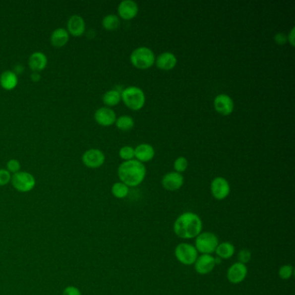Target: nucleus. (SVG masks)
<instances>
[{
  "label": "nucleus",
  "mask_w": 295,
  "mask_h": 295,
  "mask_svg": "<svg viewBox=\"0 0 295 295\" xmlns=\"http://www.w3.org/2000/svg\"><path fill=\"white\" fill-rule=\"evenodd\" d=\"M203 231V222L197 214L187 211L181 214L173 224V231L182 239H193Z\"/></svg>",
  "instance_id": "1"
},
{
  "label": "nucleus",
  "mask_w": 295,
  "mask_h": 295,
  "mask_svg": "<svg viewBox=\"0 0 295 295\" xmlns=\"http://www.w3.org/2000/svg\"><path fill=\"white\" fill-rule=\"evenodd\" d=\"M120 95L121 100L128 109L138 111L145 105L146 95L141 88L131 86L125 88Z\"/></svg>",
  "instance_id": "3"
},
{
  "label": "nucleus",
  "mask_w": 295,
  "mask_h": 295,
  "mask_svg": "<svg viewBox=\"0 0 295 295\" xmlns=\"http://www.w3.org/2000/svg\"><path fill=\"white\" fill-rule=\"evenodd\" d=\"M174 254L177 261L181 264L190 266L194 264L198 257V252L195 246L187 242H182L177 245Z\"/></svg>",
  "instance_id": "6"
},
{
  "label": "nucleus",
  "mask_w": 295,
  "mask_h": 295,
  "mask_svg": "<svg viewBox=\"0 0 295 295\" xmlns=\"http://www.w3.org/2000/svg\"><path fill=\"white\" fill-rule=\"evenodd\" d=\"M177 62V60L176 56L172 52L161 53L155 60L157 67L160 69L166 70V71L172 70L175 68Z\"/></svg>",
  "instance_id": "17"
},
{
  "label": "nucleus",
  "mask_w": 295,
  "mask_h": 295,
  "mask_svg": "<svg viewBox=\"0 0 295 295\" xmlns=\"http://www.w3.org/2000/svg\"><path fill=\"white\" fill-rule=\"evenodd\" d=\"M215 253L217 254V257L220 259H230L235 254L234 245L229 241L221 242L217 246Z\"/></svg>",
  "instance_id": "22"
},
{
  "label": "nucleus",
  "mask_w": 295,
  "mask_h": 295,
  "mask_svg": "<svg viewBox=\"0 0 295 295\" xmlns=\"http://www.w3.org/2000/svg\"><path fill=\"white\" fill-rule=\"evenodd\" d=\"M214 107L216 111L222 116H230L234 110V102L229 95L221 94L214 100Z\"/></svg>",
  "instance_id": "12"
},
{
  "label": "nucleus",
  "mask_w": 295,
  "mask_h": 295,
  "mask_svg": "<svg viewBox=\"0 0 295 295\" xmlns=\"http://www.w3.org/2000/svg\"><path fill=\"white\" fill-rule=\"evenodd\" d=\"M85 21L79 15H73L68 21L67 28H68V34L72 35L73 37H81L85 31Z\"/></svg>",
  "instance_id": "16"
},
{
  "label": "nucleus",
  "mask_w": 295,
  "mask_h": 295,
  "mask_svg": "<svg viewBox=\"0 0 295 295\" xmlns=\"http://www.w3.org/2000/svg\"><path fill=\"white\" fill-rule=\"evenodd\" d=\"M119 155L120 159L125 161L132 160L134 158V148H132V146H123L119 149Z\"/></svg>",
  "instance_id": "27"
},
{
  "label": "nucleus",
  "mask_w": 295,
  "mask_h": 295,
  "mask_svg": "<svg viewBox=\"0 0 295 295\" xmlns=\"http://www.w3.org/2000/svg\"><path fill=\"white\" fill-rule=\"evenodd\" d=\"M129 193V187L122 182L114 183L112 186V194L114 197L119 199H122L127 197Z\"/></svg>",
  "instance_id": "26"
},
{
  "label": "nucleus",
  "mask_w": 295,
  "mask_h": 295,
  "mask_svg": "<svg viewBox=\"0 0 295 295\" xmlns=\"http://www.w3.org/2000/svg\"><path fill=\"white\" fill-rule=\"evenodd\" d=\"M188 167V161L184 157H178L174 162V169L177 173H183Z\"/></svg>",
  "instance_id": "29"
},
{
  "label": "nucleus",
  "mask_w": 295,
  "mask_h": 295,
  "mask_svg": "<svg viewBox=\"0 0 295 295\" xmlns=\"http://www.w3.org/2000/svg\"><path fill=\"white\" fill-rule=\"evenodd\" d=\"M48 59L45 54L42 52H34L29 58V67L33 72L44 70L47 66Z\"/></svg>",
  "instance_id": "19"
},
{
  "label": "nucleus",
  "mask_w": 295,
  "mask_h": 295,
  "mask_svg": "<svg viewBox=\"0 0 295 295\" xmlns=\"http://www.w3.org/2000/svg\"><path fill=\"white\" fill-rule=\"evenodd\" d=\"M82 163L92 169L102 167L105 162V155L101 150L90 149L86 151L82 158Z\"/></svg>",
  "instance_id": "9"
},
{
  "label": "nucleus",
  "mask_w": 295,
  "mask_h": 295,
  "mask_svg": "<svg viewBox=\"0 0 295 295\" xmlns=\"http://www.w3.org/2000/svg\"><path fill=\"white\" fill-rule=\"evenodd\" d=\"M154 156L155 150L150 144H140L139 146H136L134 149V157L137 159L136 160L141 163L151 161Z\"/></svg>",
  "instance_id": "18"
},
{
  "label": "nucleus",
  "mask_w": 295,
  "mask_h": 295,
  "mask_svg": "<svg viewBox=\"0 0 295 295\" xmlns=\"http://www.w3.org/2000/svg\"><path fill=\"white\" fill-rule=\"evenodd\" d=\"M216 265V260L212 254H201L195 261L194 268L197 274L205 275L212 272Z\"/></svg>",
  "instance_id": "10"
},
{
  "label": "nucleus",
  "mask_w": 295,
  "mask_h": 295,
  "mask_svg": "<svg viewBox=\"0 0 295 295\" xmlns=\"http://www.w3.org/2000/svg\"><path fill=\"white\" fill-rule=\"evenodd\" d=\"M116 125L117 128L119 129L120 131L126 132L134 126V120L131 116H119V118L116 119Z\"/></svg>",
  "instance_id": "25"
},
{
  "label": "nucleus",
  "mask_w": 295,
  "mask_h": 295,
  "mask_svg": "<svg viewBox=\"0 0 295 295\" xmlns=\"http://www.w3.org/2000/svg\"><path fill=\"white\" fill-rule=\"evenodd\" d=\"M11 183L16 190L20 192H28L36 185V180L31 173L18 172L11 177Z\"/></svg>",
  "instance_id": "7"
},
{
  "label": "nucleus",
  "mask_w": 295,
  "mask_h": 295,
  "mask_svg": "<svg viewBox=\"0 0 295 295\" xmlns=\"http://www.w3.org/2000/svg\"><path fill=\"white\" fill-rule=\"evenodd\" d=\"M275 42L279 45H284L288 43V36L284 33H277L275 36Z\"/></svg>",
  "instance_id": "33"
},
{
  "label": "nucleus",
  "mask_w": 295,
  "mask_h": 295,
  "mask_svg": "<svg viewBox=\"0 0 295 295\" xmlns=\"http://www.w3.org/2000/svg\"><path fill=\"white\" fill-rule=\"evenodd\" d=\"M248 275V268L246 265L236 262L231 265L227 271V278L232 284H239L243 282Z\"/></svg>",
  "instance_id": "11"
},
{
  "label": "nucleus",
  "mask_w": 295,
  "mask_h": 295,
  "mask_svg": "<svg viewBox=\"0 0 295 295\" xmlns=\"http://www.w3.org/2000/svg\"><path fill=\"white\" fill-rule=\"evenodd\" d=\"M139 11L138 4L132 0H124L118 6L119 17L124 20H131L137 16Z\"/></svg>",
  "instance_id": "15"
},
{
  "label": "nucleus",
  "mask_w": 295,
  "mask_h": 295,
  "mask_svg": "<svg viewBox=\"0 0 295 295\" xmlns=\"http://www.w3.org/2000/svg\"><path fill=\"white\" fill-rule=\"evenodd\" d=\"M103 103L108 107H115L119 104L121 101V95L117 90H109L106 92L102 97Z\"/></svg>",
  "instance_id": "23"
},
{
  "label": "nucleus",
  "mask_w": 295,
  "mask_h": 295,
  "mask_svg": "<svg viewBox=\"0 0 295 295\" xmlns=\"http://www.w3.org/2000/svg\"><path fill=\"white\" fill-rule=\"evenodd\" d=\"M293 274H294V268L292 265H283L279 269V276L282 280H289L292 277Z\"/></svg>",
  "instance_id": "28"
},
{
  "label": "nucleus",
  "mask_w": 295,
  "mask_h": 295,
  "mask_svg": "<svg viewBox=\"0 0 295 295\" xmlns=\"http://www.w3.org/2000/svg\"><path fill=\"white\" fill-rule=\"evenodd\" d=\"M31 80H32V82H38L39 81H40L41 76H40V75H39V73H38V72H33V73L31 74Z\"/></svg>",
  "instance_id": "36"
},
{
  "label": "nucleus",
  "mask_w": 295,
  "mask_h": 295,
  "mask_svg": "<svg viewBox=\"0 0 295 295\" xmlns=\"http://www.w3.org/2000/svg\"><path fill=\"white\" fill-rule=\"evenodd\" d=\"M146 175V167L138 160L124 161L118 168V176L120 182L128 187L139 185L145 179Z\"/></svg>",
  "instance_id": "2"
},
{
  "label": "nucleus",
  "mask_w": 295,
  "mask_h": 295,
  "mask_svg": "<svg viewBox=\"0 0 295 295\" xmlns=\"http://www.w3.org/2000/svg\"><path fill=\"white\" fill-rule=\"evenodd\" d=\"M11 179L10 173L7 170L0 169V186H3Z\"/></svg>",
  "instance_id": "32"
},
{
  "label": "nucleus",
  "mask_w": 295,
  "mask_h": 295,
  "mask_svg": "<svg viewBox=\"0 0 295 295\" xmlns=\"http://www.w3.org/2000/svg\"><path fill=\"white\" fill-rule=\"evenodd\" d=\"M219 244V240L212 232H201L195 238V248L201 254H212Z\"/></svg>",
  "instance_id": "5"
},
{
  "label": "nucleus",
  "mask_w": 295,
  "mask_h": 295,
  "mask_svg": "<svg viewBox=\"0 0 295 295\" xmlns=\"http://www.w3.org/2000/svg\"><path fill=\"white\" fill-rule=\"evenodd\" d=\"M7 171L9 173H17L19 172L21 168L20 162L17 160H10L7 162Z\"/></svg>",
  "instance_id": "31"
},
{
  "label": "nucleus",
  "mask_w": 295,
  "mask_h": 295,
  "mask_svg": "<svg viewBox=\"0 0 295 295\" xmlns=\"http://www.w3.org/2000/svg\"><path fill=\"white\" fill-rule=\"evenodd\" d=\"M18 79L14 72L6 70L0 75V85L5 90H11L17 87Z\"/></svg>",
  "instance_id": "21"
},
{
  "label": "nucleus",
  "mask_w": 295,
  "mask_h": 295,
  "mask_svg": "<svg viewBox=\"0 0 295 295\" xmlns=\"http://www.w3.org/2000/svg\"><path fill=\"white\" fill-rule=\"evenodd\" d=\"M162 186L169 191H175L179 190L181 187L183 186L184 183V178L181 173L177 172L168 173L163 177L162 178Z\"/></svg>",
  "instance_id": "13"
},
{
  "label": "nucleus",
  "mask_w": 295,
  "mask_h": 295,
  "mask_svg": "<svg viewBox=\"0 0 295 295\" xmlns=\"http://www.w3.org/2000/svg\"><path fill=\"white\" fill-rule=\"evenodd\" d=\"M252 258V253L249 249L243 248L239 251L237 254L238 262L246 265L248 263Z\"/></svg>",
  "instance_id": "30"
},
{
  "label": "nucleus",
  "mask_w": 295,
  "mask_h": 295,
  "mask_svg": "<svg viewBox=\"0 0 295 295\" xmlns=\"http://www.w3.org/2000/svg\"><path fill=\"white\" fill-rule=\"evenodd\" d=\"M295 28H293L292 30H291V31H290V33H289V36H288V42H289V44H291V46H292V47H295Z\"/></svg>",
  "instance_id": "35"
},
{
  "label": "nucleus",
  "mask_w": 295,
  "mask_h": 295,
  "mask_svg": "<svg viewBox=\"0 0 295 295\" xmlns=\"http://www.w3.org/2000/svg\"><path fill=\"white\" fill-rule=\"evenodd\" d=\"M68 39H69V34L63 28H58L51 34V44L55 47H63L68 43Z\"/></svg>",
  "instance_id": "20"
},
{
  "label": "nucleus",
  "mask_w": 295,
  "mask_h": 295,
  "mask_svg": "<svg viewBox=\"0 0 295 295\" xmlns=\"http://www.w3.org/2000/svg\"><path fill=\"white\" fill-rule=\"evenodd\" d=\"M119 24L120 22H119V17L115 14L107 15L102 19V26L107 31H116L119 28Z\"/></svg>",
  "instance_id": "24"
},
{
  "label": "nucleus",
  "mask_w": 295,
  "mask_h": 295,
  "mask_svg": "<svg viewBox=\"0 0 295 295\" xmlns=\"http://www.w3.org/2000/svg\"><path fill=\"white\" fill-rule=\"evenodd\" d=\"M63 295H82L80 290L75 287H68L64 289Z\"/></svg>",
  "instance_id": "34"
},
{
  "label": "nucleus",
  "mask_w": 295,
  "mask_h": 295,
  "mask_svg": "<svg viewBox=\"0 0 295 295\" xmlns=\"http://www.w3.org/2000/svg\"><path fill=\"white\" fill-rule=\"evenodd\" d=\"M132 64L139 69H147L155 63V55L147 47H139L132 51L130 56Z\"/></svg>",
  "instance_id": "4"
},
{
  "label": "nucleus",
  "mask_w": 295,
  "mask_h": 295,
  "mask_svg": "<svg viewBox=\"0 0 295 295\" xmlns=\"http://www.w3.org/2000/svg\"><path fill=\"white\" fill-rule=\"evenodd\" d=\"M116 114L114 110H112L107 107H103L101 109H97L95 113V119L99 125L102 126H110L116 123Z\"/></svg>",
  "instance_id": "14"
},
{
  "label": "nucleus",
  "mask_w": 295,
  "mask_h": 295,
  "mask_svg": "<svg viewBox=\"0 0 295 295\" xmlns=\"http://www.w3.org/2000/svg\"><path fill=\"white\" fill-rule=\"evenodd\" d=\"M211 190L217 200H224L231 193V185L226 178L217 177L211 182Z\"/></svg>",
  "instance_id": "8"
}]
</instances>
